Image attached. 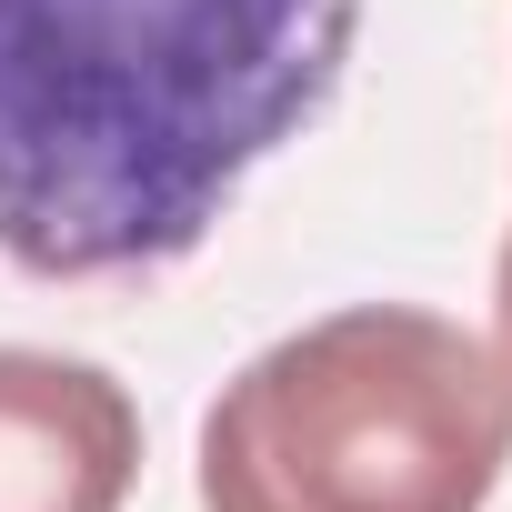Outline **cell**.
<instances>
[{
    "label": "cell",
    "instance_id": "3957f363",
    "mask_svg": "<svg viewBox=\"0 0 512 512\" xmlns=\"http://www.w3.org/2000/svg\"><path fill=\"white\" fill-rule=\"evenodd\" d=\"M141 482V402L111 362L0 342V512H121Z\"/></svg>",
    "mask_w": 512,
    "mask_h": 512
},
{
    "label": "cell",
    "instance_id": "277c9868",
    "mask_svg": "<svg viewBox=\"0 0 512 512\" xmlns=\"http://www.w3.org/2000/svg\"><path fill=\"white\" fill-rule=\"evenodd\" d=\"M492 362H502V382H512V221H502V251H492Z\"/></svg>",
    "mask_w": 512,
    "mask_h": 512
},
{
    "label": "cell",
    "instance_id": "6da1fadb",
    "mask_svg": "<svg viewBox=\"0 0 512 512\" xmlns=\"http://www.w3.org/2000/svg\"><path fill=\"white\" fill-rule=\"evenodd\" d=\"M362 0H0V262L141 282L352 81Z\"/></svg>",
    "mask_w": 512,
    "mask_h": 512
},
{
    "label": "cell",
    "instance_id": "7a4b0ae2",
    "mask_svg": "<svg viewBox=\"0 0 512 512\" xmlns=\"http://www.w3.org/2000/svg\"><path fill=\"white\" fill-rule=\"evenodd\" d=\"M512 382L432 302H342L262 342L201 412V512H492Z\"/></svg>",
    "mask_w": 512,
    "mask_h": 512
}]
</instances>
